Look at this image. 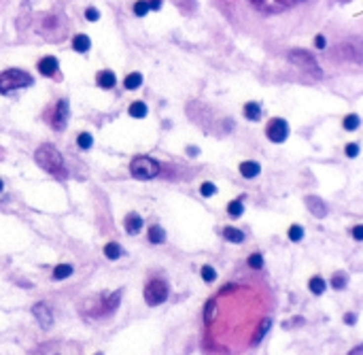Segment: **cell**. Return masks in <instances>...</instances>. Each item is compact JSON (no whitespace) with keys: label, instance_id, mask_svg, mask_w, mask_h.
I'll use <instances>...</instances> for the list:
<instances>
[{"label":"cell","instance_id":"cell-1","mask_svg":"<svg viewBox=\"0 0 363 355\" xmlns=\"http://www.w3.org/2000/svg\"><path fill=\"white\" fill-rule=\"evenodd\" d=\"M34 160H37V164L42 170H47L49 175H62V170H64L62 153L53 145H49V143L40 145L37 151H34Z\"/></svg>","mask_w":363,"mask_h":355},{"label":"cell","instance_id":"cell-2","mask_svg":"<svg viewBox=\"0 0 363 355\" xmlns=\"http://www.w3.org/2000/svg\"><path fill=\"white\" fill-rule=\"evenodd\" d=\"M130 173H132L134 179L149 181V179H153V177L160 175V164L153 158H149V155H138V158L132 160Z\"/></svg>","mask_w":363,"mask_h":355},{"label":"cell","instance_id":"cell-3","mask_svg":"<svg viewBox=\"0 0 363 355\" xmlns=\"http://www.w3.org/2000/svg\"><path fill=\"white\" fill-rule=\"evenodd\" d=\"M32 85V77L19 68H9L0 73V91H13L19 88H28Z\"/></svg>","mask_w":363,"mask_h":355},{"label":"cell","instance_id":"cell-4","mask_svg":"<svg viewBox=\"0 0 363 355\" xmlns=\"http://www.w3.org/2000/svg\"><path fill=\"white\" fill-rule=\"evenodd\" d=\"M166 298H168V285L163 281L153 279V281L147 283V287H145V300H147L149 307H160L161 302H166Z\"/></svg>","mask_w":363,"mask_h":355},{"label":"cell","instance_id":"cell-5","mask_svg":"<svg viewBox=\"0 0 363 355\" xmlns=\"http://www.w3.org/2000/svg\"><path fill=\"white\" fill-rule=\"evenodd\" d=\"M289 60L295 64V66H300L304 70H308V73H315V75H321V68H319L317 60L312 58L308 51H304V49H293V51L289 53Z\"/></svg>","mask_w":363,"mask_h":355},{"label":"cell","instance_id":"cell-6","mask_svg":"<svg viewBox=\"0 0 363 355\" xmlns=\"http://www.w3.org/2000/svg\"><path fill=\"white\" fill-rule=\"evenodd\" d=\"M266 136L272 140V143H284L289 136V124L281 117H274L266 128Z\"/></svg>","mask_w":363,"mask_h":355},{"label":"cell","instance_id":"cell-7","mask_svg":"<svg viewBox=\"0 0 363 355\" xmlns=\"http://www.w3.org/2000/svg\"><path fill=\"white\" fill-rule=\"evenodd\" d=\"M32 313H34V317H37V321H39L45 330H49V328L53 325V313H51V309H49L45 302L34 304V307H32Z\"/></svg>","mask_w":363,"mask_h":355},{"label":"cell","instance_id":"cell-8","mask_svg":"<svg viewBox=\"0 0 363 355\" xmlns=\"http://www.w3.org/2000/svg\"><path fill=\"white\" fill-rule=\"evenodd\" d=\"M68 124V102L66 100H60L55 104V111H53V117H51V126L55 130H64Z\"/></svg>","mask_w":363,"mask_h":355},{"label":"cell","instance_id":"cell-9","mask_svg":"<svg viewBox=\"0 0 363 355\" xmlns=\"http://www.w3.org/2000/svg\"><path fill=\"white\" fill-rule=\"evenodd\" d=\"M55 70H58V60H55L53 55H45V58L39 60V73L40 75L51 77V75H55Z\"/></svg>","mask_w":363,"mask_h":355},{"label":"cell","instance_id":"cell-10","mask_svg":"<svg viewBox=\"0 0 363 355\" xmlns=\"http://www.w3.org/2000/svg\"><path fill=\"white\" fill-rule=\"evenodd\" d=\"M96 81H98V85H100L102 89H113V88H115V83H117V77H115L113 70H100L98 77H96Z\"/></svg>","mask_w":363,"mask_h":355},{"label":"cell","instance_id":"cell-11","mask_svg":"<svg viewBox=\"0 0 363 355\" xmlns=\"http://www.w3.org/2000/svg\"><path fill=\"white\" fill-rule=\"evenodd\" d=\"M123 225H125V232L127 234H138L142 230V217L138 215V213H130V215L125 217Z\"/></svg>","mask_w":363,"mask_h":355},{"label":"cell","instance_id":"cell-12","mask_svg":"<svg viewBox=\"0 0 363 355\" xmlns=\"http://www.w3.org/2000/svg\"><path fill=\"white\" fill-rule=\"evenodd\" d=\"M259 170H261V166L257 164V162H251V160L240 164V175L246 177V179H255V177L259 175Z\"/></svg>","mask_w":363,"mask_h":355},{"label":"cell","instance_id":"cell-13","mask_svg":"<svg viewBox=\"0 0 363 355\" xmlns=\"http://www.w3.org/2000/svg\"><path fill=\"white\" fill-rule=\"evenodd\" d=\"M306 204H308V209L315 213L317 217H325L327 215V207L323 204V200H319V198L308 196V198H306Z\"/></svg>","mask_w":363,"mask_h":355},{"label":"cell","instance_id":"cell-14","mask_svg":"<svg viewBox=\"0 0 363 355\" xmlns=\"http://www.w3.org/2000/svg\"><path fill=\"white\" fill-rule=\"evenodd\" d=\"M89 47H91V41H89L87 34H77V37L73 39V49H75V51L85 53Z\"/></svg>","mask_w":363,"mask_h":355},{"label":"cell","instance_id":"cell-15","mask_svg":"<svg viewBox=\"0 0 363 355\" xmlns=\"http://www.w3.org/2000/svg\"><path fill=\"white\" fill-rule=\"evenodd\" d=\"M127 113L134 117V119H142V117H147V113H149V109H147V104L142 102V100H136V102H132L130 104V109H127Z\"/></svg>","mask_w":363,"mask_h":355},{"label":"cell","instance_id":"cell-16","mask_svg":"<svg viewBox=\"0 0 363 355\" xmlns=\"http://www.w3.org/2000/svg\"><path fill=\"white\" fill-rule=\"evenodd\" d=\"M242 111H244L246 119H251V122H257L259 115H261V104L259 102H246Z\"/></svg>","mask_w":363,"mask_h":355},{"label":"cell","instance_id":"cell-17","mask_svg":"<svg viewBox=\"0 0 363 355\" xmlns=\"http://www.w3.org/2000/svg\"><path fill=\"white\" fill-rule=\"evenodd\" d=\"M142 85V75L140 73H130L123 79V88L125 89H138Z\"/></svg>","mask_w":363,"mask_h":355},{"label":"cell","instance_id":"cell-18","mask_svg":"<svg viewBox=\"0 0 363 355\" xmlns=\"http://www.w3.org/2000/svg\"><path fill=\"white\" fill-rule=\"evenodd\" d=\"M149 240H151L153 245H161L163 240H166V232H163L160 225H151V228H149Z\"/></svg>","mask_w":363,"mask_h":355},{"label":"cell","instance_id":"cell-19","mask_svg":"<svg viewBox=\"0 0 363 355\" xmlns=\"http://www.w3.org/2000/svg\"><path fill=\"white\" fill-rule=\"evenodd\" d=\"M270 325H272V321H270V319H263V321H261V323L257 325V330H255V334H253V340H251V343H253V345H257V343H259V340H261L263 336H266V334H268Z\"/></svg>","mask_w":363,"mask_h":355},{"label":"cell","instance_id":"cell-20","mask_svg":"<svg viewBox=\"0 0 363 355\" xmlns=\"http://www.w3.org/2000/svg\"><path fill=\"white\" fill-rule=\"evenodd\" d=\"M308 287H310V292L315 294V296H321L325 289H327V283L321 279V276H312L310 283H308Z\"/></svg>","mask_w":363,"mask_h":355},{"label":"cell","instance_id":"cell-21","mask_svg":"<svg viewBox=\"0 0 363 355\" xmlns=\"http://www.w3.org/2000/svg\"><path fill=\"white\" fill-rule=\"evenodd\" d=\"M223 236L230 240V243H242V240H244V234H242L238 228H232V225H227V228L223 230Z\"/></svg>","mask_w":363,"mask_h":355},{"label":"cell","instance_id":"cell-22","mask_svg":"<svg viewBox=\"0 0 363 355\" xmlns=\"http://www.w3.org/2000/svg\"><path fill=\"white\" fill-rule=\"evenodd\" d=\"M70 274H73V266H70V264H60V266H55V270H53V279L62 281V279H68Z\"/></svg>","mask_w":363,"mask_h":355},{"label":"cell","instance_id":"cell-23","mask_svg":"<svg viewBox=\"0 0 363 355\" xmlns=\"http://www.w3.org/2000/svg\"><path fill=\"white\" fill-rule=\"evenodd\" d=\"M104 255H106L109 260H119V258H121V247H119L117 243L104 245Z\"/></svg>","mask_w":363,"mask_h":355},{"label":"cell","instance_id":"cell-24","mask_svg":"<svg viewBox=\"0 0 363 355\" xmlns=\"http://www.w3.org/2000/svg\"><path fill=\"white\" fill-rule=\"evenodd\" d=\"M119 298H121V294L119 292H115V294H111V298H106L104 300V313H113V311L117 309V304H119Z\"/></svg>","mask_w":363,"mask_h":355},{"label":"cell","instance_id":"cell-25","mask_svg":"<svg viewBox=\"0 0 363 355\" xmlns=\"http://www.w3.org/2000/svg\"><path fill=\"white\" fill-rule=\"evenodd\" d=\"M77 145H79L81 149H91V145H94V136H91L89 132H81L79 136H77Z\"/></svg>","mask_w":363,"mask_h":355},{"label":"cell","instance_id":"cell-26","mask_svg":"<svg viewBox=\"0 0 363 355\" xmlns=\"http://www.w3.org/2000/svg\"><path fill=\"white\" fill-rule=\"evenodd\" d=\"M227 213H230L232 217H240L242 213H244V204H242V200H232L230 204H227Z\"/></svg>","mask_w":363,"mask_h":355},{"label":"cell","instance_id":"cell-27","mask_svg":"<svg viewBox=\"0 0 363 355\" xmlns=\"http://www.w3.org/2000/svg\"><path fill=\"white\" fill-rule=\"evenodd\" d=\"M147 13H149V2H147V0H136V2H134V15L145 17Z\"/></svg>","mask_w":363,"mask_h":355},{"label":"cell","instance_id":"cell-28","mask_svg":"<svg viewBox=\"0 0 363 355\" xmlns=\"http://www.w3.org/2000/svg\"><path fill=\"white\" fill-rule=\"evenodd\" d=\"M215 315H217V304H215V300L206 302V311H204V321H206V323H210L212 319H215Z\"/></svg>","mask_w":363,"mask_h":355},{"label":"cell","instance_id":"cell-29","mask_svg":"<svg viewBox=\"0 0 363 355\" xmlns=\"http://www.w3.org/2000/svg\"><path fill=\"white\" fill-rule=\"evenodd\" d=\"M289 238L293 240V243L302 240L304 238V228H302V225H291V228H289Z\"/></svg>","mask_w":363,"mask_h":355},{"label":"cell","instance_id":"cell-30","mask_svg":"<svg viewBox=\"0 0 363 355\" xmlns=\"http://www.w3.org/2000/svg\"><path fill=\"white\" fill-rule=\"evenodd\" d=\"M344 128L346 130H357L359 128V115H355V113L353 115H346L344 117Z\"/></svg>","mask_w":363,"mask_h":355},{"label":"cell","instance_id":"cell-31","mask_svg":"<svg viewBox=\"0 0 363 355\" xmlns=\"http://www.w3.org/2000/svg\"><path fill=\"white\" fill-rule=\"evenodd\" d=\"M200 194L206 196V198H208V196H215V194H217V185H215V183H210V181H206V183H202Z\"/></svg>","mask_w":363,"mask_h":355},{"label":"cell","instance_id":"cell-32","mask_svg":"<svg viewBox=\"0 0 363 355\" xmlns=\"http://www.w3.org/2000/svg\"><path fill=\"white\" fill-rule=\"evenodd\" d=\"M202 279L206 281V283H212L217 279V272H215V268L212 266H202Z\"/></svg>","mask_w":363,"mask_h":355},{"label":"cell","instance_id":"cell-33","mask_svg":"<svg viewBox=\"0 0 363 355\" xmlns=\"http://www.w3.org/2000/svg\"><path fill=\"white\" fill-rule=\"evenodd\" d=\"M248 266L255 268V270H259V268L263 266V258H261V253H253L251 258H248Z\"/></svg>","mask_w":363,"mask_h":355},{"label":"cell","instance_id":"cell-34","mask_svg":"<svg viewBox=\"0 0 363 355\" xmlns=\"http://www.w3.org/2000/svg\"><path fill=\"white\" fill-rule=\"evenodd\" d=\"M344 151H346L348 158H357V155H359V145L357 143H351V145H346Z\"/></svg>","mask_w":363,"mask_h":355},{"label":"cell","instance_id":"cell-35","mask_svg":"<svg viewBox=\"0 0 363 355\" xmlns=\"http://www.w3.org/2000/svg\"><path fill=\"white\" fill-rule=\"evenodd\" d=\"M85 19H87V21H98V19H100V13H98V9H91V6H89V9L85 11Z\"/></svg>","mask_w":363,"mask_h":355},{"label":"cell","instance_id":"cell-36","mask_svg":"<svg viewBox=\"0 0 363 355\" xmlns=\"http://www.w3.org/2000/svg\"><path fill=\"white\" fill-rule=\"evenodd\" d=\"M331 285L336 287V289H342V287L346 285V279H344L342 274H336V276H333V279H331Z\"/></svg>","mask_w":363,"mask_h":355},{"label":"cell","instance_id":"cell-37","mask_svg":"<svg viewBox=\"0 0 363 355\" xmlns=\"http://www.w3.org/2000/svg\"><path fill=\"white\" fill-rule=\"evenodd\" d=\"M353 236H355V240H363V225H355Z\"/></svg>","mask_w":363,"mask_h":355},{"label":"cell","instance_id":"cell-38","mask_svg":"<svg viewBox=\"0 0 363 355\" xmlns=\"http://www.w3.org/2000/svg\"><path fill=\"white\" fill-rule=\"evenodd\" d=\"M149 2V11H160L161 9V0H147Z\"/></svg>","mask_w":363,"mask_h":355},{"label":"cell","instance_id":"cell-39","mask_svg":"<svg viewBox=\"0 0 363 355\" xmlns=\"http://www.w3.org/2000/svg\"><path fill=\"white\" fill-rule=\"evenodd\" d=\"M187 155L196 158V155H200V149H198V147H187Z\"/></svg>","mask_w":363,"mask_h":355},{"label":"cell","instance_id":"cell-40","mask_svg":"<svg viewBox=\"0 0 363 355\" xmlns=\"http://www.w3.org/2000/svg\"><path fill=\"white\" fill-rule=\"evenodd\" d=\"M315 43H317V47H319V49H325V37H321V34L317 37V41H315Z\"/></svg>","mask_w":363,"mask_h":355},{"label":"cell","instance_id":"cell-41","mask_svg":"<svg viewBox=\"0 0 363 355\" xmlns=\"http://www.w3.org/2000/svg\"><path fill=\"white\" fill-rule=\"evenodd\" d=\"M355 319H357V317H355L353 313H348V315H344V321H346L348 325H353V323H355Z\"/></svg>","mask_w":363,"mask_h":355},{"label":"cell","instance_id":"cell-42","mask_svg":"<svg viewBox=\"0 0 363 355\" xmlns=\"http://www.w3.org/2000/svg\"><path fill=\"white\" fill-rule=\"evenodd\" d=\"M361 351H363V347L359 345V347H357V349H353V351H351V355H359Z\"/></svg>","mask_w":363,"mask_h":355},{"label":"cell","instance_id":"cell-43","mask_svg":"<svg viewBox=\"0 0 363 355\" xmlns=\"http://www.w3.org/2000/svg\"><path fill=\"white\" fill-rule=\"evenodd\" d=\"M2 187H4V183H2V179H0V191H2Z\"/></svg>","mask_w":363,"mask_h":355},{"label":"cell","instance_id":"cell-44","mask_svg":"<svg viewBox=\"0 0 363 355\" xmlns=\"http://www.w3.org/2000/svg\"><path fill=\"white\" fill-rule=\"evenodd\" d=\"M98 355H100V353H98Z\"/></svg>","mask_w":363,"mask_h":355}]
</instances>
